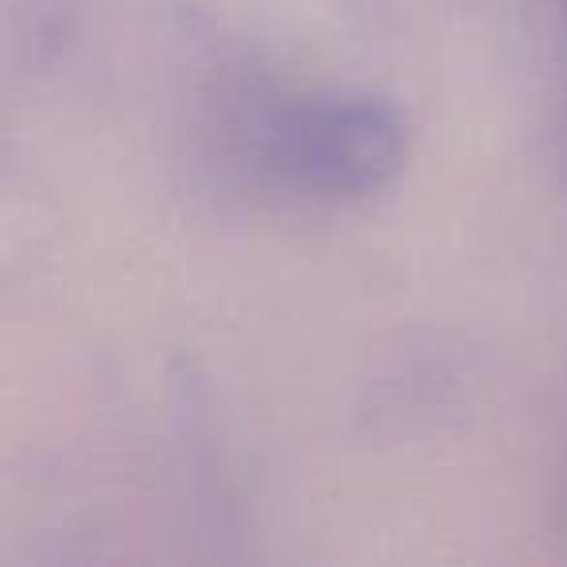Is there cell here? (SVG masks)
Returning a JSON list of instances; mask_svg holds the SVG:
<instances>
[{"label": "cell", "mask_w": 567, "mask_h": 567, "mask_svg": "<svg viewBox=\"0 0 567 567\" xmlns=\"http://www.w3.org/2000/svg\"><path fill=\"white\" fill-rule=\"evenodd\" d=\"M272 156L296 187L319 195H370L396 179L409 128L393 102L373 94L308 97L280 113Z\"/></svg>", "instance_id": "obj_1"}]
</instances>
